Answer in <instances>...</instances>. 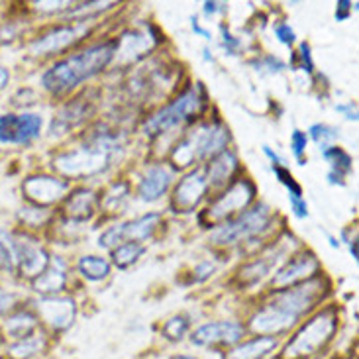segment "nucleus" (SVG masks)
I'll list each match as a JSON object with an SVG mask.
<instances>
[{
    "label": "nucleus",
    "instance_id": "24",
    "mask_svg": "<svg viewBox=\"0 0 359 359\" xmlns=\"http://www.w3.org/2000/svg\"><path fill=\"white\" fill-rule=\"evenodd\" d=\"M322 156L324 159L330 163V173H328V181L332 184H344V177L348 175L351 171V157L350 154H346L341 147L338 146H332L328 149H324L322 151Z\"/></svg>",
    "mask_w": 359,
    "mask_h": 359
},
{
    "label": "nucleus",
    "instance_id": "10",
    "mask_svg": "<svg viewBox=\"0 0 359 359\" xmlns=\"http://www.w3.org/2000/svg\"><path fill=\"white\" fill-rule=\"evenodd\" d=\"M43 120L39 114H4L0 116V144L26 146L38 140L41 134Z\"/></svg>",
    "mask_w": 359,
    "mask_h": 359
},
{
    "label": "nucleus",
    "instance_id": "32",
    "mask_svg": "<svg viewBox=\"0 0 359 359\" xmlns=\"http://www.w3.org/2000/svg\"><path fill=\"white\" fill-rule=\"evenodd\" d=\"M16 265L14 257V240L8 232L0 230V271H10Z\"/></svg>",
    "mask_w": 359,
    "mask_h": 359
},
{
    "label": "nucleus",
    "instance_id": "4",
    "mask_svg": "<svg viewBox=\"0 0 359 359\" xmlns=\"http://www.w3.org/2000/svg\"><path fill=\"white\" fill-rule=\"evenodd\" d=\"M228 144H230V130L224 124L220 122L201 124L177 144L175 149L171 151V161L177 167H189L194 161L212 159L218 154H222Z\"/></svg>",
    "mask_w": 359,
    "mask_h": 359
},
{
    "label": "nucleus",
    "instance_id": "6",
    "mask_svg": "<svg viewBox=\"0 0 359 359\" xmlns=\"http://www.w3.org/2000/svg\"><path fill=\"white\" fill-rule=\"evenodd\" d=\"M273 212L267 204H255L252 208L243 210L242 214H238L232 220L216 226L214 232L210 233V242L214 245H233V243L245 242L253 236L262 233L263 230H267Z\"/></svg>",
    "mask_w": 359,
    "mask_h": 359
},
{
    "label": "nucleus",
    "instance_id": "8",
    "mask_svg": "<svg viewBox=\"0 0 359 359\" xmlns=\"http://www.w3.org/2000/svg\"><path fill=\"white\" fill-rule=\"evenodd\" d=\"M253 198H255V184L250 179H240L204 210L201 222L208 226H220L236 218L243 210H248Z\"/></svg>",
    "mask_w": 359,
    "mask_h": 359
},
{
    "label": "nucleus",
    "instance_id": "14",
    "mask_svg": "<svg viewBox=\"0 0 359 359\" xmlns=\"http://www.w3.org/2000/svg\"><path fill=\"white\" fill-rule=\"evenodd\" d=\"M208 191V183L203 171H191L189 175L181 179V183L175 187V193L171 196V208L175 212H193L201 204L204 194Z\"/></svg>",
    "mask_w": 359,
    "mask_h": 359
},
{
    "label": "nucleus",
    "instance_id": "40",
    "mask_svg": "<svg viewBox=\"0 0 359 359\" xmlns=\"http://www.w3.org/2000/svg\"><path fill=\"white\" fill-rule=\"evenodd\" d=\"M222 46L226 49H228V53H236V51H238V48H240V39H236L232 36V34H230V32H228V29H226V26H222Z\"/></svg>",
    "mask_w": 359,
    "mask_h": 359
},
{
    "label": "nucleus",
    "instance_id": "2",
    "mask_svg": "<svg viewBox=\"0 0 359 359\" xmlns=\"http://www.w3.org/2000/svg\"><path fill=\"white\" fill-rule=\"evenodd\" d=\"M118 41H104L79 51L71 57L57 61L41 77V85L53 95H63L71 88L79 87L83 81L95 77L102 69H107L116 55Z\"/></svg>",
    "mask_w": 359,
    "mask_h": 359
},
{
    "label": "nucleus",
    "instance_id": "30",
    "mask_svg": "<svg viewBox=\"0 0 359 359\" xmlns=\"http://www.w3.org/2000/svg\"><path fill=\"white\" fill-rule=\"evenodd\" d=\"M191 330V320H189V316H184V314H177L173 318H169V320L163 324V338H167L169 341H181L189 334Z\"/></svg>",
    "mask_w": 359,
    "mask_h": 359
},
{
    "label": "nucleus",
    "instance_id": "5",
    "mask_svg": "<svg viewBox=\"0 0 359 359\" xmlns=\"http://www.w3.org/2000/svg\"><path fill=\"white\" fill-rule=\"evenodd\" d=\"M338 326L336 309H324L314 314L301 330L292 336V340L285 346L283 359H309L326 348V344L334 338Z\"/></svg>",
    "mask_w": 359,
    "mask_h": 359
},
{
    "label": "nucleus",
    "instance_id": "19",
    "mask_svg": "<svg viewBox=\"0 0 359 359\" xmlns=\"http://www.w3.org/2000/svg\"><path fill=\"white\" fill-rule=\"evenodd\" d=\"M285 253H287V250L283 248V240H279L263 255H257V259L243 265L242 269H240V281H242V285L248 287V285H255L257 281H262L263 277L269 275L273 267L281 262V257Z\"/></svg>",
    "mask_w": 359,
    "mask_h": 359
},
{
    "label": "nucleus",
    "instance_id": "33",
    "mask_svg": "<svg viewBox=\"0 0 359 359\" xmlns=\"http://www.w3.org/2000/svg\"><path fill=\"white\" fill-rule=\"evenodd\" d=\"M273 171H275V177L279 179V183H283L287 187L289 198H302V187L294 181V177L291 175V171H289L287 167L275 165L273 167Z\"/></svg>",
    "mask_w": 359,
    "mask_h": 359
},
{
    "label": "nucleus",
    "instance_id": "45",
    "mask_svg": "<svg viewBox=\"0 0 359 359\" xmlns=\"http://www.w3.org/2000/svg\"><path fill=\"white\" fill-rule=\"evenodd\" d=\"M191 22H193V29H194V32H196V34H198V36H203L204 39L212 38V36H210V32H206V29H204L203 26L198 24V20L194 18V16H193V18H191Z\"/></svg>",
    "mask_w": 359,
    "mask_h": 359
},
{
    "label": "nucleus",
    "instance_id": "36",
    "mask_svg": "<svg viewBox=\"0 0 359 359\" xmlns=\"http://www.w3.org/2000/svg\"><path fill=\"white\" fill-rule=\"evenodd\" d=\"M257 67H262V71H267V73H281L287 65H285L279 57H275V55H265V57L257 63Z\"/></svg>",
    "mask_w": 359,
    "mask_h": 359
},
{
    "label": "nucleus",
    "instance_id": "7",
    "mask_svg": "<svg viewBox=\"0 0 359 359\" xmlns=\"http://www.w3.org/2000/svg\"><path fill=\"white\" fill-rule=\"evenodd\" d=\"M206 107V97H204V88L201 83H196V87L184 90L181 97L173 100L169 107L161 108L157 114L149 118L146 122L147 136H159L171 128L181 126L187 120L198 116Z\"/></svg>",
    "mask_w": 359,
    "mask_h": 359
},
{
    "label": "nucleus",
    "instance_id": "39",
    "mask_svg": "<svg viewBox=\"0 0 359 359\" xmlns=\"http://www.w3.org/2000/svg\"><path fill=\"white\" fill-rule=\"evenodd\" d=\"M291 201V210L297 218H306L309 216V204L304 198H289Z\"/></svg>",
    "mask_w": 359,
    "mask_h": 359
},
{
    "label": "nucleus",
    "instance_id": "9",
    "mask_svg": "<svg viewBox=\"0 0 359 359\" xmlns=\"http://www.w3.org/2000/svg\"><path fill=\"white\" fill-rule=\"evenodd\" d=\"M161 222V214L149 212L140 216L132 222L118 224V226H110L108 230L100 233L98 238V245L102 250H114L120 243L126 242H137L142 243L147 238H151L154 232L157 230V226Z\"/></svg>",
    "mask_w": 359,
    "mask_h": 359
},
{
    "label": "nucleus",
    "instance_id": "44",
    "mask_svg": "<svg viewBox=\"0 0 359 359\" xmlns=\"http://www.w3.org/2000/svg\"><path fill=\"white\" fill-rule=\"evenodd\" d=\"M263 154H265V156L269 157V159H271V163H273V167L275 165H283V159L279 156H277V154H275V151H273L271 147L269 146H263Z\"/></svg>",
    "mask_w": 359,
    "mask_h": 359
},
{
    "label": "nucleus",
    "instance_id": "18",
    "mask_svg": "<svg viewBox=\"0 0 359 359\" xmlns=\"http://www.w3.org/2000/svg\"><path fill=\"white\" fill-rule=\"evenodd\" d=\"M173 179H175V171L167 163L147 167V171L137 184V196L146 203H156L169 191Z\"/></svg>",
    "mask_w": 359,
    "mask_h": 359
},
{
    "label": "nucleus",
    "instance_id": "42",
    "mask_svg": "<svg viewBox=\"0 0 359 359\" xmlns=\"http://www.w3.org/2000/svg\"><path fill=\"white\" fill-rule=\"evenodd\" d=\"M351 2H338V8H336V20L338 22H344V20H348L350 18V12H351Z\"/></svg>",
    "mask_w": 359,
    "mask_h": 359
},
{
    "label": "nucleus",
    "instance_id": "22",
    "mask_svg": "<svg viewBox=\"0 0 359 359\" xmlns=\"http://www.w3.org/2000/svg\"><path fill=\"white\" fill-rule=\"evenodd\" d=\"M97 212V194L87 189H79L69 196L65 214L73 222H88Z\"/></svg>",
    "mask_w": 359,
    "mask_h": 359
},
{
    "label": "nucleus",
    "instance_id": "27",
    "mask_svg": "<svg viewBox=\"0 0 359 359\" xmlns=\"http://www.w3.org/2000/svg\"><path fill=\"white\" fill-rule=\"evenodd\" d=\"M79 273L88 281H102L110 275V262L100 255H85L79 259Z\"/></svg>",
    "mask_w": 359,
    "mask_h": 359
},
{
    "label": "nucleus",
    "instance_id": "28",
    "mask_svg": "<svg viewBox=\"0 0 359 359\" xmlns=\"http://www.w3.org/2000/svg\"><path fill=\"white\" fill-rule=\"evenodd\" d=\"M146 253V245L137 242H126L120 243L118 248L112 250V263L116 265L118 269H128L134 263L140 262V257Z\"/></svg>",
    "mask_w": 359,
    "mask_h": 359
},
{
    "label": "nucleus",
    "instance_id": "21",
    "mask_svg": "<svg viewBox=\"0 0 359 359\" xmlns=\"http://www.w3.org/2000/svg\"><path fill=\"white\" fill-rule=\"evenodd\" d=\"M277 338L271 336H255L253 340L236 344L226 353V359H265L271 351L277 350Z\"/></svg>",
    "mask_w": 359,
    "mask_h": 359
},
{
    "label": "nucleus",
    "instance_id": "35",
    "mask_svg": "<svg viewBox=\"0 0 359 359\" xmlns=\"http://www.w3.org/2000/svg\"><path fill=\"white\" fill-rule=\"evenodd\" d=\"M214 271H216V265H214L212 262L198 263L193 271V283H204L206 279H210V277H212Z\"/></svg>",
    "mask_w": 359,
    "mask_h": 359
},
{
    "label": "nucleus",
    "instance_id": "41",
    "mask_svg": "<svg viewBox=\"0 0 359 359\" xmlns=\"http://www.w3.org/2000/svg\"><path fill=\"white\" fill-rule=\"evenodd\" d=\"M14 302H16V297H14L12 292L0 289V316L6 314V312L14 306Z\"/></svg>",
    "mask_w": 359,
    "mask_h": 359
},
{
    "label": "nucleus",
    "instance_id": "15",
    "mask_svg": "<svg viewBox=\"0 0 359 359\" xmlns=\"http://www.w3.org/2000/svg\"><path fill=\"white\" fill-rule=\"evenodd\" d=\"M38 314L51 330L63 332L75 322L77 304L69 297H46L38 302Z\"/></svg>",
    "mask_w": 359,
    "mask_h": 359
},
{
    "label": "nucleus",
    "instance_id": "48",
    "mask_svg": "<svg viewBox=\"0 0 359 359\" xmlns=\"http://www.w3.org/2000/svg\"><path fill=\"white\" fill-rule=\"evenodd\" d=\"M350 250H351V255H353V259H358V240H351Z\"/></svg>",
    "mask_w": 359,
    "mask_h": 359
},
{
    "label": "nucleus",
    "instance_id": "17",
    "mask_svg": "<svg viewBox=\"0 0 359 359\" xmlns=\"http://www.w3.org/2000/svg\"><path fill=\"white\" fill-rule=\"evenodd\" d=\"M69 183L65 179H59V177H49V175H38L29 177L22 184V191L28 196L32 203L41 204V206H48L61 201L65 193H67Z\"/></svg>",
    "mask_w": 359,
    "mask_h": 359
},
{
    "label": "nucleus",
    "instance_id": "37",
    "mask_svg": "<svg viewBox=\"0 0 359 359\" xmlns=\"http://www.w3.org/2000/svg\"><path fill=\"white\" fill-rule=\"evenodd\" d=\"M275 36H277V39H279L281 43H285V46H292V43L297 41V34H294V29H292L289 24H277Z\"/></svg>",
    "mask_w": 359,
    "mask_h": 359
},
{
    "label": "nucleus",
    "instance_id": "43",
    "mask_svg": "<svg viewBox=\"0 0 359 359\" xmlns=\"http://www.w3.org/2000/svg\"><path fill=\"white\" fill-rule=\"evenodd\" d=\"M336 110L344 112L348 120H353V122L358 120V110H355V107H353V104H338V107H336Z\"/></svg>",
    "mask_w": 359,
    "mask_h": 359
},
{
    "label": "nucleus",
    "instance_id": "31",
    "mask_svg": "<svg viewBox=\"0 0 359 359\" xmlns=\"http://www.w3.org/2000/svg\"><path fill=\"white\" fill-rule=\"evenodd\" d=\"M306 136H311L316 142V146L320 147V151H324V149H328L338 142L340 134H338L336 128L328 126V124H314V126H311Z\"/></svg>",
    "mask_w": 359,
    "mask_h": 359
},
{
    "label": "nucleus",
    "instance_id": "3",
    "mask_svg": "<svg viewBox=\"0 0 359 359\" xmlns=\"http://www.w3.org/2000/svg\"><path fill=\"white\" fill-rule=\"evenodd\" d=\"M116 137L100 136L90 144L77 147L69 154H63L53 159V169H57L65 177H90L107 171L112 165V159L116 156Z\"/></svg>",
    "mask_w": 359,
    "mask_h": 359
},
{
    "label": "nucleus",
    "instance_id": "29",
    "mask_svg": "<svg viewBox=\"0 0 359 359\" xmlns=\"http://www.w3.org/2000/svg\"><path fill=\"white\" fill-rule=\"evenodd\" d=\"M46 346V340L39 336V334H34L26 340H20L16 344H12L8 348V358L10 359H32L34 355H38L39 351L43 350Z\"/></svg>",
    "mask_w": 359,
    "mask_h": 359
},
{
    "label": "nucleus",
    "instance_id": "47",
    "mask_svg": "<svg viewBox=\"0 0 359 359\" xmlns=\"http://www.w3.org/2000/svg\"><path fill=\"white\" fill-rule=\"evenodd\" d=\"M8 81H10L8 69L0 67V90H2V88H4V87H6V85H8Z\"/></svg>",
    "mask_w": 359,
    "mask_h": 359
},
{
    "label": "nucleus",
    "instance_id": "46",
    "mask_svg": "<svg viewBox=\"0 0 359 359\" xmlns=\"http://www.w3.org/2000/svg\"><path fill=\"white\" fill-rule=\"evenodd\" d=\"M220 8H222L220 2H204V12H206L208 16H214Z\"/></svg>",
    "mask_w": 359,
    "mask_h": 359
},
{
    "label": "nucleus",
    "instance_id": "20",
    "mask_svg": "<svg viewBox=\"0 0 359 359\" xmlns=\"http://www.w3.org/2000/svg\"><path fill=\"white\" fill-rule=\"evenodd\" d=\"M236 171H238V157H236V154L230 151V149H226L222 154H218L216 157H212L203 169L208 187H220V184H226L232 179Z\"/></svg>",
    "mask_w": 359,
    "mask_h": 359
},
{
    "label": "nucleus",
    "instance_id": "11",
    "mask_svg": "<svg viewBox=\"0 0 359 359\" xmlns=\"http://www.w3.org/2000/svg\"><path fill=\"white\" fill-rule=\"evenodd\" d=\"M12 240H14V257H16L14 269H18L20 275L26 279H38L48 269V252L39 245L38 240L29 236H12Z\"/></svg>",
    "mask_w": 359,
    "mask_h": 359
},
{
    "label": "nucleus",
    "instance_id": "38",
    "mask_svg": "<svg viewBox=\"0 0 359 359\" xmlns=\"http://www.w3.org/2000/svg\"><path fill=\"white\" fill-rule=\"evenodd\" d=\"M301 69L302 71H306V73H312L314 71V61H312L311 55V46L304 41L301 43Z\"/></svg>",
    "mask_w": 359,
    "mask_h": 359
},
{
    "label": "nucleus",
    "instance_id": "26",
    "mask_svg": "<svg viewBox=\"0 0 359 359\" xmlns=\"http://www.w3.org/2000/svg\"><path fill=\"white\" fill-rule=\"evenodd\" d=\"M38 324L39 320L34 314H29V312H18V314L10 316L4 328H6V334H8L12 340L20 341L26 340L29 336H34Z\"/></svg>",
    "mask_w": 359,
    "mask_h": 359
},
{
    "label": "nucleus",
    "instance_id": "25",
    "mask_svg": "<svg viewBox=\"0 0 359 359\" xmlns=\"http://www.w3.org/2000/svg\"><path fill=\"white\" fill-rule=\"evenodd\" d=\"M154 46H156V39L151 38L147 32H126L122 38L118 39L116 55L118 53H122V55H130L132 53L134 59L142 57L147 49H151Z\"/></svg>",
    "mask_w": 359,
    "mask_h": 359
},
{
    "label": "nucleus",
    "instance_id": "23",
    "mask_svg": "<svg viewBox=\"0 0 359 359\" xmlns=\"http://www.w3.org/2000/svg\"><path fill=\"white\" fill-rule=\"evenodd\" d=\"M65 283H67L65 267L59 259H55L53 263L49 262L48 269L41 273L38 279H34V291L43 297H55L57 292L65 289Z\"/></svg>",
    "mask_w": 359,
    "mask_h": 359
},
{
    "label": "nucleus",
    "instance_id": "16",
    "mask_svg": "<svg viewBox=\"0 0 359 359\" xmlns=\"http://www.w3.org/2000/svg\"><path fill=\"white\" fill-rule=\"evenodd\" d=\"M87 24H73V26H61V28L51 29L49 34L41 36L32 43L29 51L34 55H49V53H59L63 49H67L69 46L77 43L79 39H83V36L87 34Z\"/></svg>",
    "mask_w": 359,
    "mask_h": 359
},
{
    "label": "nucleus",
    "instance_id": "34",
    "mask_svg": "<svg viewBox=\"0 0 359 359\" xmlns=\"http://www.w3.org/2000/svg\"><path fill=\"white\" fill-rule=\"evenodd\" d=\"M306 146H309V136H306V132H302V130H294V132L291 134V149H292V156L301 161V165H302V156H304V151H306Z\"/></svg>",
    "mask_w": 359,
    "mask_h": 359
},
{
    "label": "nucleus",
    "instance_id": "1",
    "mask_svg": "<svg viewBox=\"0 0 359 359\" xmlns=\"http://www.w3.org/2000/svg\"><path fill=\"white\" fill-rule=\"evenodd\" d=\"M328 291L322 277H312L294 287L275 291L273 301L263 304L250 320V330L257 336H279L289 332Z\"/></svg>",
    "mask_w": 359,
    "mask_h": 359
},
{
    "label": "nucleus",
    "instance_id": "12",
    "mask_svg": "<svg viewBox=\"0 0 359 359\" xmlns=\"http://www.w3.org/2000/svg\"><path fill=\"white\" fill-rule=\"evenodd\" d=\"M243 334H245V328L240 322H210L196 328L191 336V341L201 348H233L236 344L242 341Z\"/></svg>",
    "mask_w": 359,
    "mask_h": 359
},
{
    "label": "nucleus",
    "instance_id": "49",
    "mask_svg": "<svg viewBox=\"0 0 359 359\" xmlns=\"http://www.w3.org/2000/svg\"><path fill=\"white\" fill-rule=\"evenodd\" d=\"M173 359H194V358H191V355H177V358Z\"/></svg>",
    "mask_w": 359,
    "mask_h": 359
},
{
    "label": "nucleus",
    "instance_id": "13",
    "mask_svg": "<svg viewBox=\"0 0 359 359\" xmlns=\"http://www.w3.org/2000/svg\"><path fill=\"white\" fill-rule=\"evenodd\" d=\"M318 271H320L318 259L312 253H301V255H294L292 259H289L285 263V267L277 271V275L273 277L271 287L275 291H283V289H289V287H294L299 283L316 277Z\"/></svg>",
    "mask_w": 359,
    "mask_h": 359
}]
</instances>
